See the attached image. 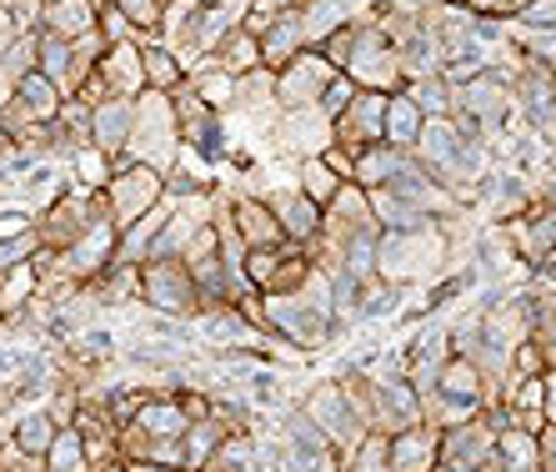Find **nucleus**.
I'll use <instances>...</instances> for the list:
<instances>
[{"mask_svg": "<svg viewBox=\"0 0 556 472\" xmlns=\"http://www.w3.org/2000/svg\"><path fill=\"white\" fill-rule=\"evenodd\" d=\"M51 468H55V472H86V462H80V443H76V437H61V443H55V452H51Z\"/></svg>", "mask_w": 556, "mask_h": 472, "instance_id": "f257e3e1", "label": "nucleus"}, {"mask_svg": "<svg viewBox=\"0 0 556 472\" xmlns=\"http://www.w3.org/2000/svg\"><path fill=\"white\" fill-rule=\"evenodd\" d=\"M391 132H396V141H406V136H412L416 132V111H412V105H406V101H396V105H391Z\"/></svg>", "mask_w": 556, "mask_h": 472, "instance_id": "f03ea898", "label": "nucleus"}, {"mask_svg": "<svg viewBox=\"0 0 556 472\" xmlns=\"http://www.w3.org/2000/svg\"><path fill=\"white\" fill-rule=\"evenodd\" d=\"M146 427H155V433H176V427H181V418H176L170 407H151V412H146Z\"/></svg>", "mask_w": 556, "mask_h": 472, "instance_id": "7ed1b4c3", "label": "nucleus"}, {"mask_svg": "<svg viewBox=\"0 0 556 472\" xmlns=\"http://www.w3.org/2000/svg\"><path fill=\"white\" fill-rule=\"evenodd\" d=\"M220 458H226V468H236V472H251V452H247V447H226Z\"/></svg>", "mask_w": 556, "mask_h": 472, "instance_id": "20e7f679", "label": "nucleus"}, {"mask_svg": "<svg viewBox=\"0 0 556 472\" xmlns=\"http://www.w3.org/2000/svg\"><path fill=\"white\" fill-rule=\"evenodd\" d=\"M446 377H452V382H446L452 393H471V387H477V377H471V372H466V368H452V372H446Z\"/></svg>", "mask_w": 556, "mask_h": 472, "instance_id": "39448f33", "label": "nucleus"}, {"mask_svg": "<svg viewBox=\"0 0 556 472\" xmlns=\"http://www.w3.org/2000/svg\"><path fill=\"white\" fill-rule=\"evenodd\" d=\"M21 443L40 447V443H46V427H40V422H26V427H21Z\"/></svg>", "mask_w": 556, "mask_h": 472, "instance_id": "423d86ee", "label": "nucleus"}, {"mask_svg": "<svg viewBox=\"0 0 556 472\" xmlns=\"http://www.w3.org/2000/svg\"><path fill=\"white\" fill-rule=\"evenodd\" d=\"M306 186H311V191H316V197H326V191H331V176H326V171L316 166V171H311V176H306Z\"/></svg>", "mask_w": 556, "mask_h": 472, "instance_id": "0eeeda50", "label": "nucleus"}, {"mask_svg": "<svg viewBox=\"0 0 556 472\" xmlns=\"http://www.w3.org/2000/svg\"><path fill=\"white\" fill-rule=\"evenodd\" d=\"M311 222H316V211H311V207H296V211H291V226H296V232H306Z\"/></svg>", "mask_w": 556, "mask_h": 472, "instance_id": "6e6552de", "label": "nucleus"}, {"mask_svg": "<svg viewBox=\"0 0 556 472\" xmlns=\"http://www.w3.org/2000/svg\"><path fill=\"white\" fill-rule=\"evenodd\" d=\"M30 247V241H11V247H0V266H11L15 262V257H21V251H26Z\"/></svg>", "mask_w": 556, "mask_h": 472, "instance_id": "1a4fd4ad", "label": "nucleus"}]
</instances>
